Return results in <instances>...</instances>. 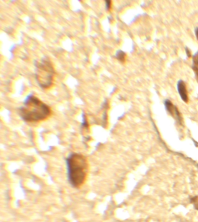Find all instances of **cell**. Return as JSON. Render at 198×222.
<instances>
[{
    "label": "cell",
    "mask_w": 198,
    "mask_h": 222,
    "mask_svg": "<svg viewBox=\"0 0 198 222\" xmlns=\"http://www.w3.org/2000/svg\"><path fill=\"white\" fill-rule=\"evenodd\" d=\"M66 165L67 177L70 185L75 188L82 186L88 172L87 158L82 154L72 153L66 158Z\"/></svg>",
    "instance_id": "obj_2"
},
{
    "label": "cell",
    "mask_w": 198,
    "mask_h": 222,
    "mask_svg": "<svg viewBox=\"0 0 198 222\" xmlns=\"http://www.w3.org/2000/svg\"><path fill=\"white\" fill-rule=\"evenodd\" d=\"M125 57H126V54L121 50L118 51L116 53V58L121 62H123L125 60Z\"/></svg>",
    "instance_id": "obj_6"
},
{
    "label": "cell",
    "mask_w": 198,
    "mask_h": 222,
    "mask_svg": "<svg viewBox=\"0 0 198 222\" xmlns=\"http://www.w3.org/2000/svg\"><path fill=\"white\" fill-rule=\"evenodd\" d=\"M51 114L50 106L33 95L27 97L23 106L19 109V115L21 118L28 123L44 120L50 117Z\"/></svg>",
    "instance_id": "obj_1"
},
{
    "label": "cell",
    "mask_w": 198,
    "mask_h": 222,
    "mask_svg": "<svg viewBox=\"0 0 198 222\" xmlns=\"http://www.w3.org/2000/svg\"><path fill=\"white\" fill-rule=\"evenodd\" d=\"M193 64L194 65H198V52L196 53L192 57Z\"/></svg>",
    "instance_id": "obj_7"
},
{
    "label": "cell",
    "mask_w": 198,
    "mask_h": 222,
    "mask_svg": "<svg viewBox=\"0 0 198 222\" xmlns=\"http://www.w3.org/2000/svg\"><path fill=\"white\" fill-rule=\"evenodd\" d=\"M186 54L188 55V56H191V53H190V51L188 50V49L186 48Z\"/></svg>",
    "instance_id": "obj_11"
},
{
    "label": "cell",
    "mask_w": 198,
    "mask_h": 222,
    "mask_svg": "<svg viewBox=\"0 0 198 222\" xmlns=\"http://www.w3.org/2000/svg\"><path fill=\"white\" fill-rule=\"evenodd\" d=\"M111 1H107V2H106V7H107V9H108V10H109L110 8H111Z\"/></svg>",
    "instance_id": "obj_9"
},
{
    "label": "cell",
    "mask_w": 198,
    "mask_h": 222,
    "mask_svg": "<svg viewBox=\"0 0 198 222\" xmlns=\"http://www.w3.org/2000/svg\"><path fill=\"white\" fill-rule=\"evenodd\" d=\"M165 105L166 109L168 111V112L171 116L175 117V119H177L180 123H181L182 121V117L177 107L174 106L171 102V101H170L169 100H166L165 101Z\"/></svg>",
    "instance_id": "obj_4"
},
{
    "label": "cell",
    "mask_w": 198,
    "mask_h": 222,
    "mask_svg": "<svg viewBox=\"0 0 198 222\" xmlns=\"http://www.w3.org/2000/svg\"><path fill=\"white\" fill-rule=\"evenodd\" d=\"M36 79L42 89L50 88L53 84L55 72L51 61L45 57L36 65Z\"/></svg>",
    "instance_id": "obj_3"
},
{
    "label": "cell",
    "mask_w": 198,
    "mask_h": 222,
    "mask_svg": "<svg viewBox=\"0 0 198 222\" xmlns=\"http://www.w3.org/2000/svg\"><path fill=\"white\" fill-rule=\"evenodd\" d=\"M177 90L178 93L181 98L182 100L184 101L185 102H188V95L186 88V84L184 81L180 80L178 82Z\"/></svg>",
    "instance_id": "obj_5"
},
{
    "label": "cell",
    "mask_w": 198,
    "mask_h": 222,
    "mask_svg": "<svg viewBox=\"0 0 198 222\" xmlns=\"http://www.w3.org/2000/svg\"><path fill=\"white\" fill-rule=\"evenodd\" d=\"M192 68L194 70V73H195V77L196 78V80L198 82V65H192Z\"/></svg>",
    "instance_id": "obj_8"
},
{
    "label": "cell",
    "mask_w": 198,
    "mask_h": 222,
    "mask_svg": "<svg viewBox=\"0 0 198 222\" xmlns=\"http://www.w3.org/2000/svg\"><path fill=\"white\" fill-rule=\"evenodd\" d=\"M197 201H196V202H195V203H194V206H195V208L196 209V210H198V203H197Z\"/></svg>",
    "instance_id": "obj_10"
},
{
    "label": "cell",
    "mask_w": 198,
    "mask_h": 222,
    "mask_svg": "<svg viewBox=\"0 0 198 222\" xmlns=\"http://www.w3.org/2000/svg\"><path fill=\"white\" fill-rule=\"evenodd\" d=\"M195 35H196V38L198 40V28H196V30H195Z\"/></svg>",
    "instance_id": "obj_12"
}]
</instances>
